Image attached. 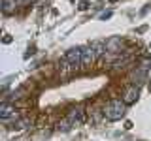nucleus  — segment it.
Wrapping results in <instances>:
<instances>
[{
  "label": "nucleus",
  "mask_w": 151,
  "mask_h": 141,
  "mask_svg": "<svg viewBox=\"0 0 151 141\" xmlns=\"http://www.w3.org/2000/svg\"><path fill=\"white\" fill-rule=\"evenodd\" d=\"M127 103L121 102V100H111L108 103L106 107H104V115H106V119L110 120H119L123 115H125V109H127Z\"/></svg>",
  "instance_id": "nucleus-1"
},
{
  "label": "nucleus",
  "mask_w": 151,
  "mask_h": 141,
  "mask_svg": "<svg viewBox=\"0 0 151 141\" xmlns=\"http://www.w3.org/2000/svg\"><path fill=\"white\" fill-rule=\"evenodd\" d=\"M94 56H96V53H94V49L91 45L81 49V66L83 68H91V64L94 62Z\"/></svg>",
  "instance_id": "nucleus-2"
},
{
  "label": "nucleus",
  "mask_w": 151,
  "mask_h": 141,
  "mask_svg": "<svg viewBox=\"0 0 151 141\" xmlns=\"http://www.w3.org/2000/svg\"><path fill=\"white\" fill-rule=\"evenodd\" d=\"M66 62L72 68H79V64H81V49H70L66 53Z\"/></svg>",
  "instance_id": "nucleus-3"
},
{
  "label": "nucleus",
  "mask_w": 151,
  "mask_h": 141,
  "mask_svg": "<svg viewBox=\"0 0 151 141\" xmlns=\"http://www.w3.org/2000/svg\"><path fill=\"white\" fill-rule=\"evenodd\" d=\"M138 87H129L125 90V94H123V102L129 105V103H134L136 100H138Z\"/></svg>",
  "instance_id": "nucleus-4"
},
{
  "label": "nucleus",
  "mask_w": 151,
  "mask_h": 141,
  "mask_svg": "<svg viewBox=\"0 0 151 141\" xmlns=\"http://www.w3.org/2000/svg\"><path fill=\"white\" fill-rule=\"evenodd\" d=\"M68 122H72V124H83L85 122V115L81 109H72L68 115Z\"/></svg>",
  "instance_id": "nucleus-5"
},
{
  "label": "nucleus",
  "mask_w": 151,
  "mask_h": 141,
  "mask_svg": "<svg viewBox=\"0 0 151 141\" xmlns=\"http://www.w3.org/2000/svg\"><path fill=\"white\" fill-rule=\"evenodd\" d=\"M0 117L4 120H8L9 117H15V107H12L9 103H2L0 105Z\"/></svg>",
  "instance_id": "nucleus-6"
},
{
  "label": "nucleus",
  "mask_w": 151,
  "mask_h": 141,
  "mask_svg": "<svg viewBox=\"0 0 151 141\" xmlns=\"http://www.w3.org/2000/svg\"><path fill=\"white\" fill-rule=\"evenodd\" d=\"M91 47L94 49V53H96V56H100V55H104L106 53V43H102V41H94V43H91Z\"/></svg>",
  "instance_id": "nucleus-7"
},
{
  "label": "nucleus",
  "mask_w": 151,
  "mask_h": 141,
  "mask_svg": "<svg viewBox=\"0 0 151 141\" xmlns=\"http://www.w3.org/2000/svg\"><path fill=\"white\" fill-rule=\"evenodd\" d=\"M2 6H4L2 9L6 13H12L13 9H15V6H17V0H2Z\"/></svg>",
  "instance_id": "nucleus-8"
},
{
  "label": "nucleus",
  "mask_w": 151,
  "mask_h": 141,
  "mask_svg": "<svg viewBox=\"0 0 151 141\" xmlns=\"http://www.w3.org/2000/svg\"><path fill=\"white\" fill-rule=\"evenodd\" d=\"M121 45V40H117V38H113V40H110L106 43V47H108V51H117V47Z\"/></svg>",
  "instance_id": "nucleus-9"
},
{
  "label": "nucleus",
  "mask_w": 151,
  "mask_h": 141,
  "mask_svg": "<svg viewBox=\"0 0 151 141\" xmlns=\"http://www.w3.org/2000/svg\"><path fill=\"white\" fill-rule=\"evenodd\" d=\"M87 8H89L87 2H81V4H79V9H87Z\"/></svg>",
  "instance_id": "nucleus-10"
}]
</instances>
